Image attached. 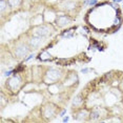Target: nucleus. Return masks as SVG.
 Instances as JSON below:
<instances>
[{"label": "nucleus", "mask_w": 123, "mask_h": 123, "mask_svg": "<svg viewBox=\"0 0 123 123\" xmlns=\"http://www.w3.org/2000/svg\"><path fill=\"white\" fill-rule=\"evenodd\" d=\"M32 52L27 44L26 39L22 40V39H16L12 44V49H11V53H12L13 57L16 60H22L24 57H26L30 53Z\"/></svg>", "instance_id": "1"}, {"label": "nucleus", "mask_w": 123, "mask_h": 123, "mask_svg": "<svg viewBox=\"0 0 123 123\" xmlns=\"http://www.w3.org/2000/svg\"><path fill=\"white\" fill-rule=\"evenodd\" d=\"M59 115V107L52 102H46L41 106V116L45 121H53Z\"/></svg>", "instance_id": "2"}, {"label": "nucleus", "mask_w": 123, "mask_h": 123, "mask_svg": "<svg viewBox=\"0 0 123 123\" xmlns=\"http://www.w3.org/2000/svg\"><path fill=\"white\" fill-rule=\"evenodd\" d=\"M54 33H55V27L49 23H42V24H38V25H34L30 30V34L37 35L43 38L51 37Z\"/></svg>", "instance_id": "3"}, {"label": "nucleus", "mask_w": 123, "mask_h": 123, "mask_svg": "<svg viewBox=\"0 0 123 123\" xmlns=\"http://www.w3.org/2000/svg\"><path fill=\"white\" fill-rule=\"evenodd\" d=\"M80 7L79 0H61L58 4V10L65 14H71Z\"/></svg>", "instance_id": "4"}, {"label": "nucleus", "mask_w": 123, "mask_h": 123, "mask_svg": "<svg viewBox=\"0 0 123 123\" xmlns=\"http://www.w3.org/2000/svg\"><path fill=\"white\" fill-rule=\"evenodd\" d=\"M45 39L46 38L40 37V36H37V35H33L29 33V35L26 37V41H27V44H29L31 51L34 52V51H37L38 49H40L43 45L44 42H45Z\"/></svg>", "instance_id": "5"}, {"label": "nucleus", "mask_w": 123, "mask_h": 123, "mask_svg": "<svg viewBox=\"0 0 123 123\" xmlns=\"http://www.w3.org/2000/svg\"><path fill=\"white\" fill-rule=\"evenodd\" d=\"M5 86L6 88L9 89L11 93L15 94L16 92H18L21 87V80L18 76H14V77H11L6 80L5 82Z\"/></svg>", "instance_id": "6"}, {"label": "nucleus", "mask_w": 123, "mask_h": 123, "mask_svg": "<svg viewBox=\"0 0 123 123\" xmlns=\"http://www.w3.org/2000/svg\"><path fill=\"white\" fill-rule=\"evenodd\" d=\"M62 76H63L62 71L58 68H49L45 72V79L47 81H51V82L60 81Z\"/></svg>", "instance_id": "7"}, {"label": "nucleus", "mask_w": 123, "mask_h": 123, "mask_svg": "<svg viewBox=\"0 0 123 123\" xmlns=\"http://www.w3.org/2000/svg\"><path fill=\"white\" fill-rule=\"evenodd\" d=\"M73 22V18L69 14H65L64 13L63 15H58L56 17V20H55V23L59 29H63V27H66L68 26Z\"/></svg>", "instance_id": "8"}, {"label": "nucleus", "mask_w": 123, "mask_h": 123, "mask_svg": "<svg viewBox=\"0 0 123 123\" xmlns=\"http://www.w3.org/2000/svg\"><path fill=\"white\" fill-rule=\"evenodd\" d=\"M74 119L76 121H80V122H83V121H88L91 120V111H88L87 108H79V110L75 111L74 113Z\"/></svg>", "instance_id": "9"}, {"label": "nucleus", "mask_w": 123, "mask_h": 123, "mask_svg": "<svg viewBox=\"0 0 123 123\" xmlns=\"http://www.w3.org/2000/svg\"><path fill=\"white\" fill-rule=\"evenodd\" d=\"M12 12L13 11L9 5L7 0H0V14H1V20L3 21L5 16L7 17V15H10Z\"/></svg>", "instance_id": "10"}, {"label": "nucleus", "mask_w": 123, "mask_h": 123, "mask_svg": "<svg viewBox=\"0 0 123 123\" xmlns=\"http://www.w3.org/2000/svg\"><path fill=\"white\" fill-rule=\"evenodd\" d=\"M83 103H84V98H83V96L81 94L77 95V96L74 98V100H73V103H72L73 111L79 110V108H82L83 107Z\"/></svg>", "instance_id": "11"}, {"label": "nucleus", "mask_w": 123, "mask_h": 123, "mask_svg": "<svg viewBox=\"0 0 123 123\" xmlns=\"http://www.w3.org/2000/svg\"><path fill=\"white\" fill-rule=\"evenodd\" d=\"M7 2H9V5L14 12L15 10H17L18 7L21 6L22 3H23V0H7Z\"/></svg>", "instance_id": "12"}, {"label": "nucleus", "mask_w": 123, "mask_h": 123, "mask_svg": "<svg viewBox=\"0 0 123 123\" xmlns=\"http://www.w3.org/2000/svg\"><path fill=\"white\" fill-rule=\"evenodd\" d=\"M100 118V111H98L97 110L91 111V120H97Z\"/></svg>", "instance_id": "13"}, {"label": "nucleus", "mask_w": 123, "mask_h": 123, "mask_svg": "<svg viewBox=\"0 0 123 123\" xmlns=\"http://www.w3.org/2000/svg\"><path fill=\"white\" fill-rule=\"evenodd\" d=\"M120 87H121V89H123V80H122V82H121V84H120Z\"/></svg>", "instance_id": "14"}, {"label": "nucleus", "mask_w": 123, "mask_h": 123, "mask_svg": "<svg viewBox=\"0 0 123 123\" xmlns=\"http://www.w3.org/2000/svg\"><path fill=\"white\" fill-rule=\"evenodd\" d=\"M115 2H119V1H121V0H114Z\"/></svg>", "instance_id": "15"}]
</instances>
